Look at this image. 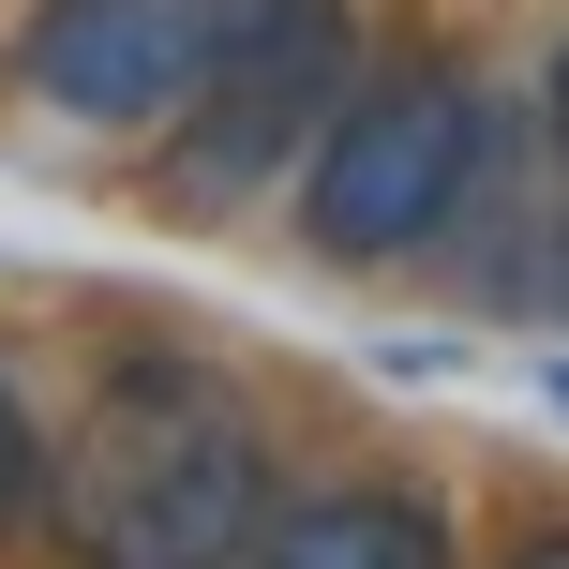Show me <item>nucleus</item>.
<instances>
[{"instance_id":"nucleus-2","label":"nucleus","mask_w":569,"mask_h":569,"mask_svg":"<svg viewBox=\"0 0 569 569\" xmlns=\"http://www.w3.org/2000/svg\"><path fill=\"white\" fill-rule=\"evenodd\" d=\"M495 180V106L465 60H390L330 106V136L300 150V256L330 270H390L435 256V240L480 210Z\"/></svg>"},{"instance_id":"nucleus-3","label":"nucleus","mask_w":569,"mask_h":569,"mask_svg":"<svg viewBox=\"0 0 569 569\" xmlns=\"http://www.w3.org/2000/svg\"><path fill=\"white\" fill-rule=\"evenodd\" d=\"M360 90V16L345 0H240V30L210 46V76L180 90L166 136V210H240L270 180H300V150L330 136V106Z\"/></svg>"},{"instance_id":"nucleus-4","label":"nucleus","mask_w":569,"mask_h":569,"mask_svg":"<svg viewBox=\"0 0 569 569\" xmlns=\"http://www.w3.org/2000/svg\"><path fill=\"white\" fill-rule=\"evenodd\" d=\"M226 30H240V0H46V16L16 30V76L46 90L60 120L136 136V120H166L180 90L210 76Z\"/></svg>"},{"instance_id":"nucleus-8","label":"nucleus","mask_w":569,"mask_h":569,"mask_svg":"<svg viewBox=\"0 0 569 569\" xmlns=\"http://www.w3.org/2000/svg\"><path fill=\"white\" fill-rule=\"evenodd\" d=\"M495 569H569V525H540V540H510Z\"/></svg>"},{"instance_id":"nucleus-9","label":"nucleus","mask_w":569,"mask_h":569,"mask_svg":"<svg viewBox=\"0 0 569 569\" xmlns=\"http://www.w3.org/2000/svg\"><path fill=\"white\" fill-rule=\"evenodd\" d=\"M555 390H569V375H555Z\"/></svg>"},{"instance_id":"nucleus-6","label":"nucleus","mask_w":569,"mask_h":569,"mask_svg":"<svg viewBox=\"0 0 569 569\" xmlns=\"http://www.w3.org/2000/svg\"><path fill=\"white\" fill-rule=\"evenodd\" d=\"M30 525H46V435H30L16 375H0V540H30Z\"/></svg>"},{"instance_id":"nucleus-5","label":"nucleus","mask_w":569,"mask_h":569,"mask_svg":"<svg viewBox=\"0 0 569 569\" xmlns=\"http://www.w3.org/2000/svg\"><path fill=\"white\" fill-rule=\"evenodd\" d=\"M256 569H450V510L390 480H345V495H270Z\"/></svg>"},{"instance_id":"nucleus-7","label":"nucleus","mask_w":569,"mask_h":569,"mask_svg":"<svg viewBox=\"0 0 569 569\" xmlns=\"http://www.w3.org/2000/svg\"><path fill=\"white\" fill-rule=\"evenodd\" d=\"M540 166H555V196H569V46L540 60Z\"/></svg>"},{"instance_id":"nucleus-1","label":"nucleus","mask_w":569,"mask_h":569,"mask_svg":"<svg viewBox=\"0 0 569 569\" xmlns=\"http://www.w3.org/2000/svg\"><path fill=\"white\" fill-rule=\"evenodd\" d=\"M270 495V435L196 360H120L46 465V525L76 569H256Z\"/></svg>"}]
</instances>
